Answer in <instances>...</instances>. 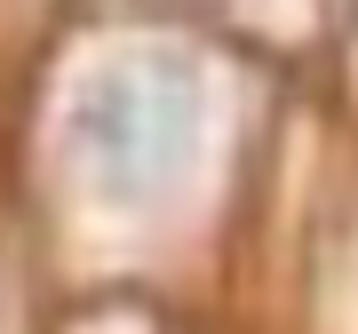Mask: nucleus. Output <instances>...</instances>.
Masks as SVG:
<instances>
[{"instance_id":"f257e3e1","label":"nucleus","mask_w":358,"mask_h":334,"mask_svg":"<svg viewBox=\"0 0 358 334\" xmlns=\"http://www.w3.org/2000/svg\"><path fill=\"white\" fill-rule=\"evenodd\" d=\"M72 159L96 199L112 207H152L183 183L207 136V80L176 48H128L80 80L64 112Z\"/></svg>"}]
</instances>
